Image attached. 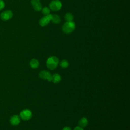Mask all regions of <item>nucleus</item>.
I'll return each instance as SVG.
<instances>
[{
    "mask_svg": "<svg viewBox=\"0 0 130 130\" xmlns=\"http://www.w3.org/2000/svg\"><path fill=\"white\" fill-rule=\"evenodd\" d=\"M19 116L23 120H28L32 117V112L29 109H24L21 111Z\"/></svg>",
    "mask_w": 130,
    "mask_h": 130,
    "instance_id": "obj_4",
    "label": "nucleus"
},
{
    "mask_svg": "<svg viewBox=\"0 0 130 130\" xmlns=\"http://www.w3.org/2000/svg\"><path fill=\"white\" fill-rule=\"evenodd\" d=\"M59 62V60L58 58L56 56H53L49 57L46 61L47 67L50 70L55 69Z\"/></svg>",
    "mask_w": 130,
    "mask_h": 130,
    "instance_id": "obj_2",
    "label": "nucleus"
},
{
    "mask_svg": "<svg viewBox=\"0 0 130 130\" xmlns=\"http://www.w3.org/2000/svg\"><path fill=\"white\" fill-rule=\"evenodd\" d=\"M87 124H88V120L87 118L85 117L82 118L79 121V126H80L82 128L85 127V126H86Z\"/></svg>",
    "mask_w": 130,
    "mask_h": 130,
    "instance_id": "obj_11",
    "label": "nucleus"
},
{
    "mask_svg": "<svg viewBox=\"0 0 130 130\" xmlns=\"http://www.w3.org/2000/svg\"><path fill=\"white\" fill-rule=\"evenodd\" d=\"M39 77L43 80H47L48 81H52V75L50 72L47 71H42L40 72Z\"/></svg>",
    "mask_w": 130,
    "mask_h": 130,
    "instance_id": "obj_6",
    "label": "nucleus"
},
{
    "mask_svg": "<svg viewBox=\"0 0 130 130\" xmlns=\"http://www.w3.org/2000/svg\"><path fill=\"white\" fill-rule=\"evenodd\" d=\"M64 19L66 21H72L74 19L73 15L70 13H67L64 15Z\"/></svg>",
    "mask_w": 130,
    "mask_h": 130,
    "instance_id": "obj_13",
    "label": "nucleus"
},
{
    "mask_svg": "<svg viewBox=\"0 0 130 130\" xmlns=\"http://www.w3.org/2000/svg\"><path fill=\"white\" fill-rule=\"evenodd\" d=\"M75 23L74 22L72 21H69L65 22L62 27V29L63 32L65 34H70L75 29Z\"/></svg>",
    "mask_w": 130,
    "mask_h": 130,
    "instance_id": "obj_1",
    "label": "nucleus"
},
{
    "mask_svg": "<svg viewBox=\"0 0 130 130\" xmlns=\"http://www.w3.org/2000/svg\"><path fill=\"white\" fill-rule=\"evenodd\" d=\"M61 80V77L59 74L56 73L52 75V81L54 83H57Z\"/></svg>",
    "mask_w": 130,
    "mask_h": 130,
    "instance_id": "obj_10",
    "label": "nucleus"
},
{
    "mask_svg": "<svg viewBox=\"0 0 130 130\" xmlns=\"http://www.w3.org/2000/svg\"><path fill=\"white\" fill-rule=\"evenodd\" d=\"M5 7V3L3 0H0V10L3 9Z\"/></svg>",
    "mask_w": 130,
    "mask_h": 130,
    "instance_id": "obj_18",
    "label": "nucleus"
},
{
    "mask_svg": "<svg viewBox=\"0 0 130 130\" xmlns=\"http://www.w3.org/2000/svg\"><path fill=\"white\" fill-rule=\"evenodd\" d=\"M10 122L12 125H17L20 122V117L18 115H14L11 117Z\"/></svg>",
    "mask_w": 130,
    "mask_h": 130,
    "instance_id": "obj_8",
    "label": "nucleus"
},
{
    "mask_svg": "<svg viewBox=\"0 0 130 130\" xmlns=\"http://www.w3.org/2000/svg\"><path fill=\"white\" fill-rule=\"evenodd\" d=\"M32 7H33L34 10L36 11H37V12L40 11L42 9V5H41V3H38L36 5H35L32 6Z\"/></svg>",
    "mask_w": 130,
    "mask_h": 130,
    "instance_id": "obj_15",
    "label": "nucleus"
},
{
    "mask_svg": "<svg viewBox=\"0 0 130 130\" xmlns=\"http://www.w3.org/2000/svg\"><path fill=\"white\" fill-rule=\"evenodd\" d=\"M60 66L62 68H67L69 66V62L66 59H63L60 62Z\"/></svg>",
    "mask_w": 130,
    "mask_h": 130,
    "instance_id": "obj_16",
    "label": "nucleus"
},
{
    "mask_svg": "<svg viewBox=\"0 0 130 130\" xmlns=\"http://www.w3.org/2000/svg\"><path fill=\"white\" fill-rule=\"evenodd\" d=\"M42 13L43 15H47L50 14V9L47 7H45L44 8H42Z\"/></svg>",
    "mask_w": 130,
    "mask_h": 130,
    "instance_id": "obj_14",
    "label": "nucleus"
},
{
    "mask_svg": "<svg viewBox=\"0 0 130 130\" xmlns=\"http://www.w3.org/2000/svg\"><path fill=\"white\" fill-rule=\"evenodd\" d=\"M39 65V63L38 60L36 59H32L30 61V66L31 68L33 69H36L38 67Z\"/></svg>",
    "mask_w": 130,
    "mask_h": 130,
    "instance_id": "obj_12",
    "label": "nucleus"
},
{
    "mask_svg": "<svg viewBox=\"0 0 130 130\" xmlns=\"http://www.w3.org/2000/svg\"><path fill=\"white\" fill-rule=\"evenodd\" d=\"M62 7V3L59 0H53L49 5V8L53 11H57L61 9Z\"/></svg>",
    "mask_w": 130,
    "mask_h": 130,
    "instance_id": "obj_3",
    "label": "nucleus"
},
{
    "mask_svg": "<svg viewBox=\"0 0 130 130\" xmlns=\"http://www.w3.org/2000/svg\"><path fill=\"white\" fill-rule=\"evenodd\" d=\"M60 21H61V19L59 15H58L57 14L52 15V18L51 19V21L52 23H53L54 24H58L59 23H60Z\"/></svg>",
    "mask_w": 130,
    "mask_h": 130,
    "instance_id": "obj_9",
    "label": "nucleus"
},
{
    "mask_svg": "<svg viewBox=\"0 0 130 130\" xmlns=\"http://www.w3.org/2000/svg\"><path fill=\"white\" fill-rule=\"evenodd\" d=\"M52 18V15L49 14L47 15H44L43 17H42L39 20V24L40 26L44 27L48 24V23L51 21V19Z\"/></svg>",
    "mask_w": 130,
    "mask_h": 130,
    "instance_id": "obj_5",
    "label": "nucleus"
},
{
    "mask_svg": "<svg viewBox=\"0 0 130 130\" xmlns=\"http://www.w3.org/2000/svg\"><path fill=\"white\" fill-rule=\"evenodd\" d=\"M0 17L4 21L8 20L13 17V13L10 10L5 11L1 13Z\"/></svg>",
    "mask_w": 130,
    "mask_h": 130,
    "instance_id": "obj_7",
    "label": "nucleus"
},
{
    "mask_svg": "<svg viewBox=\"0 0 130 130\" xmlns=\"http://www.w3.org/2000/svg\"><path fill=\"white\" fill-rule=\"evenodd\" d=\"M74 130H83V128L81 127L80 126H77L76 127Z\"/></svg>",
    "mask_w": 130,
    "mask_h": 130,
    "instance_id": "obj_19",
    "label": "nucleus"
},
{
    "mask_svg": "<svg viewBox=\"0 0 130 130\" xmlns=\"http://www.w3.org/2000/svg\"><path fill=\"white\" fill-rule=\"evenodd\" d=\"M62 130H71V128L69 127H64L62 129Z\"/></svg>",
    "mask_w": 130,
    "mask_h": 130,
    "instance_id": "obj_20",
    "label": "nucleus"
},
{
    "mask_svg": "<svg viewBox=\"0 0 130 130\" xmlns=\"http://www.w3.org/2000/svg\"><path fill=\"white\" fill-rule=\"evenodd\" d=\"M40 3V0H31V4L32 6Z\"/></svg>",
    "mask_w": 130,
    "mask_h": 130,
    "instance_id": "obj_17",
    "label": "nucleus"
}]
</instances>
